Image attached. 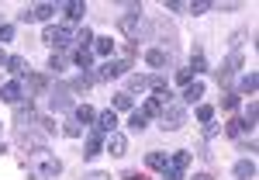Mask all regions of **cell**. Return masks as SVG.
I'll list each match as a JSON object with an SVG mask.
<instances>
[{
  "label": "cell",
  "instance_id": "obj_1",
  "mask_svg": "<svg viewBox=\"0 0 259 180\" xmlns=\"http://www.w3.org/2000/svg\"><path fill=\"white\" fill-rule=\"evenodd\" d=\"M124 11H128V14H121V18H118V31L124 35V39L139 42L142 31H145V21H142V4H124Z\"/></svg>",
  "mask_w": 259,
  "mask_h": 180
},
{
  "label": "cell",
  "instance_id": "obj_2",
  "mask_svg": "<svg viewBox=\"0 0 259 180\" xmlns=\"http://www.w3.org/2000/svg\"><path fill=\"white\" fill-rule=\"evenodd\" d=\"M187 125V104H180L177 97L169 100L166 107H162V115H159V128L162 132H180Z\"/></svg>",
  "mask_w": 259,
  "mask_h": 180
},
{
  "label": "cell",
  "instance_id": "obj_3",
  "mask_svg": "<svg viewBox=\"0 0 259 180\" xmlns=\"http://www.w3.org/2000/svg\"><path fill=\"white\" fill-rule=\"evenodd\" d=\"M41 42L52 45V49H69V45L76 42V31H73V24H45Z\"/></svg>",
  "mask_w": 259,
  "mask_h": 180
},
{
  "label": "cell",
  "instance_id": "obj_4",
  "mask_svg": "<svg viewBox=\"0 0 259 180\" xmlns=\"http://www.w3.org/2000/svg\"><path fill=\"white\" fill-rule=\"evenodd\" d=\"M128 69H132V59H107L94 77H97V80H118V77L128 73Z\"/></svg>",
  "mask_w": 259,
  "mask_h": 180
},
{
  "label": "cell",
  "instance_id": "obj_5",
  "mask_svg": "<svg viewBox=\"0 0 259 180\" xmlns=\"http://www.w3.org/2000/svg\"><path fill=\"white\" fill-rule=\"evenodd\" d=\"M56 14V4H35V7H24L18 14V21L21 24H31V21H49Z\"/></svg>",
  "mask_w": 259,
  "mask_h": 180
},
{
  "label": "cell",
  "instance_id": "obj_6",
  "mask_svg": "<svg viewBox=\"0 0 259 180\" xmlns=\"http://www.w3.org/2000/svg\"><path fill=\"white\" fill-rule=\"evenodd\" d=\"M239 69H242V49H235V52H232V56L221 62L218 69H214V77H218V83H228L235 73H239Z\"/></svg>",
  "mask_w": 259,
  "mask_h": 180
},
{
  "label": "cell",
  "instance_id": "obj_7",
  "mask_svg": "<svg viewBox=\"0 0 259 180\" xmlns=\"http://www.w3.org/2000/svg\"><path fill=\"white\" fill-rule=\"evenodd\" d=\"M49 104H52V111H73L76 107V100H73V90L69 87H56L52 94H49Z\"/></svg>",
  "mask_w": 259,
  "mask_h": 180
},
{
  "label": "cell",
  "instance_id": "obj_8",
  "mask_svg": "<svg viewBox=\"0 0 259 180\" xmlns=\"http://www.w3.org/2000/svg\"><path fill=\"white\" fill-rule=\"evenodd\" d=\"M24 97H28V87H24L21 80H11V83L0 87V100H4V104H14V107H18Z\"/></svg>",
  "mask_w": 259,
  "mask_h": 180
},
{
  "label": "cell",
  "instance_id": "obj_9",
  "mask_svg": "<svg viewBox=\"0 0 259 180\" xmlns=\"http://www.w3.org/2000/svg\"><path fill=\"white\" fill-rule=\"evenodd\" d=\"M104 132H97V128H90L87 132V146H83V160H97L100 153H104Z\"/></svg>",
  "mask_w": 259,
  "mask_h": 180
},
{
  "label": "cell",
  "instance_id": "obj_10",
  "mask_svg": "<svg viewBox=\"0 0 259 180\" xmlns=\"http://www.w3.org/2000/svg\"><path fill=\"white\" fill-rule=\"evenodd\" d=\"M38 156H41V166H38V177L41 180H52V177H59V173H62V160L49 156V149H41Z\"/></svg>",
  "mask_w": 259,
  "mask_h": 180
},
{
  "label": "cell",
  "instance_id": "obj_11",
  "mask_svg": "<svg viewBox=\"0 0 259 180\" xmlns=\"http://www.w3.org/2000/svg\"><path fill=\"white\" fill-rule=\"evenodd\" d=\"M104 153H111V156H124V153H128V139H124L121 132H111V135L104 139Z\"/></svg>",
  "mask_w": 259,
  "mask_h": 180
},
{
  "label": "cell",
  "instance_id": "obj_12",
  "mask_svg": "<svg viewBox=\"0 0 259 180\" xmlns=\"http://www.w3.org/2000/svg\"><path fill=\"white\" fill-rule=\"evenodd\" d=\"M200 97H204V83L200 80H190L187 87H183V94H180V104H200Z\"/></svg>",
  "mask_w": 259,
  "mask_h": 180
},
{
  "label": "cell",
  "instance_id": "obj_13",
  "mask_svg": "<svg viewBox=\"0 0 259 180\" xmlns=\"http://www.w3.org/2000/svg\"><path fill=\"white\" fill-rule=\"evenodd\" d=\"M94 128H97V132H104V135L118 132V111H111V107H107V111H100V115H97V125H94Z\"/></svg>",
  "mask_w": 259,
  "mask_h": 180
},
{
  "label": "cell",
  "instance_id": "obj_14",
  "mask_svg": "<svg viewBox=\"0 0 259 180\" xmlns=\"http://www.w3.org/2000/svg\"><path fill=\"white\" fill-rule=\"evenodd\" d=\"M59 11L66 14V21H69V24H76V21H83V14H87V4H83V0H66Z\"/></svg>",
  "mask_w": 259,
  "mask_h": 180
},
{
  "label": "cell",
  "instance_id": "obj_15",
  "mask_svg": "<svg viewBox=\"0 0 259 180\" xmlns=\"http://www.w3.org/2000/svg\"><path fill=\"white\" fill-rule=\"evenodd\" d=\"M256 87H259V77H256V69H249V73H242L239 77V90H235V94H249V97H252V94H256Z\"/></svg>",
  "mask_w": 259,
  "mask_h": 180
},
{
  "label": "cell",
  "instance_id": "obj_16",
  "mask_svg": "<svg viewBox=\"0 0 259 180\" xmlns=\"http://www.w3.org/2000/svg\"><path fill=\"white\" fill-rule=\"evenodd\" d=\"M169 59H173V52H169V49H149V52H145V62H149V66H156V69H162Z\"/></svg>",
  "mask_w": 259,
  "mask_h": 180
},
{
  "label": "cell",
  "instance_id": "obj_17",
  "mask_svg": "<svg viewBox=\"0 0 259 180\" xmlns=\"http://www.w3.org/2000/svg\"><path fill=\"white\" fill-rule=\"evenodd\" d=\"M73 121H76V125H94V121H97V111H94L90 104H76V107H73Z\"/></svg>",
  "mask_w": 259,
  "mask_h": 180
},
{
  "label": "cell",
  "instance_id": "obj_18",
  "mask_svg": "<svg viewBox=\"0 0 259 180\" xmlns=\"http://www.w3.org/2000/svg\"><path fill=\"white\" fill-rule=\"evenodd\" d=\"M187 69H190L194 77H197V73H207V59H204V49H200V45H194V56H190V66H187Z\"/></svg>",
  "mask_w": 259,
  "mask_h": 180
},
{
  "label": "cell",
  "instance_id": "obj_19",
  "mask_svg": "<svg viewBox=\"0 0 259 180\" xmlns=\"http://www.w3.org/2000/svg\"><path fill=\"white\" fill-rule=\"evenodd\" d=\"M232 173H235V180H252V177H256V163H252V160H239Z\"/></svg>",
  "mask_w": 259,
  "mask_h": 180
},
{
  "label": "cell",
  "instance_id": "obj_20",
  "mask_svg": "<svg viewBox=\"0 0 259 180\" xmlns=\"http://www.w3.org/2000/svg\"><path fill=\"white\" fill-rule=\"evenodd\" d=\"M245 132H252V128H249V125H245L242 118H232L228 125H225V135H228V139H242Z\"/></svg>",
  "mask_w": 259,
  "mask_h": 180
},
{
  "label": "cell",
  "instance_id": "obj_21",
  "mask_svg": "<svg viewBox=\"0 0 259 180\" xmlns=\"http://www.w3.org/2000/svg\"><path fill=\"white\" fill-rule=\"evenodd\" d=\"M142 90H149V77H142V73H128V90H124V94H142Z\"/></svg>",
  "mask_w": 259,
  "mask_h": 180
},
{
  "label": "cell",
  "instance_id": "obj_22",
  "mask_svg": "<svg viewBox=\"0 0 259 180\" xmlns=\"http://www.w3.org/2000/svg\"><path fill=\"white\" fill-rule=\"evenodd\" d=\"M7 69L21 80V77H28V59L24 56H7Z\"/></svg>",
  "mask_w": 259,
  "mask_h": 180
},
{
  "label": "cell",
  "instance_id": "obj_23",
  "mask_svg": "<svg viewBox=\"0 0 259 180\" xmlns=\"http://www.w3.org/2000/svg\"><path fill=\"white\" fill-rule=\"evenodd\" d=\"M190 160H194V156L180 149V153H173V156H169V166H173V170H180V173H187V170H190Z\"/></svg>",
  "mask_w": 259,
  "mask_h": 180
},
{
  "label": "cell",
  "instance_id": "obj_24",
  "mask_svg": "<svg viewBox=\"0 0 259 180\" xmlns=\"http://www.w3.org/2000/svg\"><path fill=\"white\" fill-rule=\"evenodd\" d=\"M145 166L149 170H166L169 166V153H149L145 156Z\"/></svg>",
  "mask_w": 259,
  "mask_h": 180
},
{
  "label": "cell",
  "instance_id": "obj_25",
  "mask_svg": "<svg viewBox=\"0 0 259 180\" xmlns=\"http://www.w3.org/2000/svg\"><path fill=\"white\" fill-rule=\"evenodd\" d=\"M90 52H94V56H104V59H107V56L114 52V42H111V39H94V49H90Z\"/></svg>",
  "mask_w": 259,
  "mask_h": 180
},
{
  "label": "cell",
  "instance_id": "obj_26",
  "mask_svg": "<svg viewBox=\"0 0 259 180\" xmlns=\"http://www.w3.org/2000/svg\"><path fill=\"white\" fill-rule=\"evenodd\" d=\"M73 62H76L80 69H90V66H94V52H90V49H76V52H73Z\"/></svg>",
  "mask_w": 259,
  "mask_h": 180
},
{
  "label": "cell",
  "instance_id": "obj_27",
  "mask_svg": "<svg viewBox=\"0 0 259 180\" xmlns=\"http://www.w3.org/2000/svg\"><path fill=\"white\" fill-rule=\"evenodd\" d=\"M142 115H145V118H159V115H162V104L156 97H149L145 104H142Z\"/></svg>",
  "mask_w": 259,
  "mask_h": 180
},
{
  "label": "cell",
  "instance_id": "obj_28",
  "mask_svg": "<svg viewBox=\"0 0 259 180\" xmlns=\"http://www.w3.org/2000/svg\"><path fill=\"white\" fill-rule=\"evenodd\" d=\"M111 111H135V107H132V94H124V90L114 94V107H111Z\"/></svg>",
  "mask_w": 259,
  "mask_h": 180
},
{
  "label": "cell",
  "instance_id": "obj_29",
  "mask_svg": "<svg viewBox=\"0 0 259 180\" xmlns=\"http://www.w3.org/2000/svg\"><path fill=\"white\" fill-rule=\"evenodd\" d=\"M76 45H80V49H94V31H90L87 24L76 31Z\"/></svg>",
  "mask_w": 259,
  "mask_h": 180
},
{
  "label": "cell",
  "instance_id": "obj_30",
  "mask_svg": "<svg viewBox=\"0 0 259 180\" xmlns=\"http://www.w3.org/2000/svg\"><path fill=\"white\" fill-rule=\"evenodd\" d=\"M145 125H149V118H145L142 111H132V115H128V128H132V132H142Z\"/></svg>",
  "mask_w": 259,
  "mask_h": 180
},
{
  "label": "cell",
  "instance_id": "obj_31",
  "mask_svg": "<svg viewBox=\"0 0 259 180\" xmlns=\"http://www.w3.org/2000/svg\"><path fill=\"white\" fill-rule=\"evenodd\" d=\"M149 90H152V94H159V90H169L166 77H162V73H152V77H149Z\"/></svg>",
  "mask_w": 259,
  "mask_h": 180
},
{
  "label": "cell",
  "instance_id": "obj_32",
  "mask_svg": "<svg viewBox=\"0 0 259 180\" xmlns=\"http://www.w3.org/2000/svg\"><path fill=\"white\" fill-rule=\"evenodd\" d=\"M211 7H214V4H211V0H194V4H187V11H190V14H194V18H197V14H207V11H211Z\"/></svg>",
  "mask_w": 259,
  "mask_h": 180
},
{
  "label": "cell",
  "instance_id": "obj_33",
  "mask_svg": "<svg viewBox=\"0 0 259 180\" xmlns=\"http://www.w3.org/2000/svg\"><path fill=\"white\" fill-rule=\"evenodd\" d=\"M197 121H200V125L214 121V107H211V104H197Z\"/></svg>",
  "mask_w": 259,
  "mask_h": 180
},
{
  "label": "cell",
  "instance_id": "obj_34",
  "mask_svg": "<svg viewBox=\"0 0 259 180\" xmlns=\"http://www.w3.org/2000/svg\"><path fill=\"white\" fill-rule=\"evenodd\" d=\"M239 94H235V90H228V94H225V97H221V107H225V111H235V107H239Z\"/></svg>",
  "mask_w": 259,
  "mask_h": 180
},
{
  "label": "cell",
  "instance_id": "obj_35",
  "mask_svg": "<svg viewBox=\"0 0 259 180\" xmlns=\"http://www.w3.org/2000/svg\"><path fill=\"white\" fill-rule=\"evenodd\" d=\"M24 87H31V90H35V94H41V90H45V87H49V80H45V77H38V73H35V77H28V83H24Z\"/></svg>",
  "mask_w": 259,
  "mask_h": 180
},
{
  "label": "cell",
  "instance_id": "obj_36",
  "mask_svg": "<svg viewBox=\"0 0 259 180\" xmlns=\"http://www.w3.org/2000/svg\"><path fill=\"white\" fill-rule=\"evenodd\" d=\"M62 69H66V59H62V56H49V73H56V77H59Z\"/></svg>",
  "mask_w": 259,
  "mask_h": 180
},
{
  "label": "cell",
  "instance_id": "obj_37",
  "mask_svg": "<svg viewBox=\"0 0 259 180\" xmlns=\"http://www.w3.org/2000/svg\"><path fill=\"white\" fill-rule=\"evenodd\" d=\"M62 132H66L69 139H80V135H83V125H76V121H66V125H62Z\"/></svg>",
  "mask_w": 259,
  "mask_h": 180
},
{
  "label": "cell",
  "instance_id": "obj_38",
  "mask_svg": "<svg viewBox=\"0 0 259 180\" xmlns=\"http://www.w3.org/2000/svg\"><path fill=\"white\" fill-rule=\"evenodd\" d=\"M162 7H166L169 14H183V11H187V4H180V0H166Z\"/></svg>",
  "mask_w": 259,
  "mask_h": 180
},
{
  "label": "cell",
  "instance_id": "obj_39",
  "mask_svg": "<svg viewBox=\"0 0 259 180\" xmlns=\"http://www.w3.org/2000/svg\"><path fill=\"white\" fill-rule=\"evenodd\" d=\"M162 180H187V173H180V170H173V166H166V170H162Z\"/></svg>",
  "mask_w": 259,
  "mask_h": 180
},
{
  "label": "cell",
  "instance_id": "obj_40",
  "mask_svg": "<svg viewBox=\"0 0 259 180\" xmlns=\"http://www.w3.org/2000/svg\"><path fill=\"white\" fill-rule=\"evenodd\" d=\"M14 39V24H0V45Z\"/></svg>",
  "mask_w": 259,
  "mask_h": 180
},
{
  "label": "cell",
  "instance_id": "obj_41",
  "mask_svg": "<svg viewBox=\"0 0 259 180\" xmlns=\"http://www.w3.org/2000/svg\"><path fill=\"white\" fill-rule=\"evenodd\" d=\"M190 80H194V73H190V69H177V83H183V87H187Z\"/></svg>",
  "mask_w": 259,
  "mask_h": 180
},
{
  "label": "cell",
  "instance_id": "obj_42",
  "mask_svg": "<svg viewBox=\"0 0 259 180\" xmlns=\"http://www.w3.org/2000/svg\"><path fill=\"white\" fill-rule=\"evenodd\" d=\"M221 132V125H214V121H207V128H204V139H214Z\"/></svg>",
  "mask_w": 259,
  "mask_h": 180
},
{
  "label": "cell",
  "instance_id": "obj_43",
  "mask_svg": "<svg viewBox=\"0 0 259 180\" xmlns=\"http://www.w3.org/2000/svg\"><path fill=\"white\" fill-rule=\"evenodd\" d=\"M121 180H149V177H145V173H135V170H128V173H124Z\"/></svg>",
  "mask_w": 259,
  "mask_h": 180
},
{
  "label": "cell",
  "instance_id": "obj_44",
  "mask_svg": "<svg viewBox=\"0 0 259 180\" xmlns=\"http://www.w3.org/2000/svg\"><path fill=\"white\" fill-rule=\"evenodd\" d=\"M83 180H111V173H90V177H83Z\"/></svg>",
  "mask_w": 259,
  "mask_h": 180
},
{
  "label": "cell",
  "instance_id": "obj_45",
  "mask_svg": "<svg viewBox=\"0 0 259 180\" xmlns=\"http://www.w3.org/2000/svg\"><path fill=\"white\" fill-rule=\"evenodd\" d=\"M190 180H214V177H211V173H194Z\"/></svg>",
  "mask_w": 259,
  "mask_h": 180
},
{
  "label": "cell",
  "instance_id": "obj_46",
  "mask_svg": "<svg viewBox=\"0 0 259 180\" xmlns=\"http://www.w3.org/2000/svg\"><path fill=\"white\" fill-rule=\"evenodd\" d=\"M0 66H7V52L4 49H0Z\"/></svg>",
  "mask_w": 259,
  "mask_h": 180
},
{
  "label": "cell",
  "instance_id": "obj_47",
  "mask_svg": "<svg viewBox=\"0 0 259 180\" xmlns=\"http://www.w3.org/2000/svg\"><path fill=\"white\" fill-rule=\"evenodd\" d=\"M28 180H41V177H38V173H31V177H28Z\"/></svg>",
  "mask_w": 259,
  "mask_h": 180
},
{
  "label": "cell",
  "instance_id": "obj_48",
  "mask_svg": "<svg viewBox=\"0 0 259 180\" xmlns=\"http://www.w3.org/2000/svg\"><path fill=\"white\" fill-rule=\"evenodd\" d=\"M0 153H4V142H0Z\"/></svg>",
  "mask_w": 259,
  "mask_h": 180
}]
</instances>
